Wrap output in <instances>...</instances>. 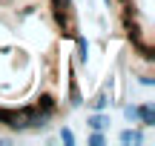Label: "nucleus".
I'll return each instance as SVG.
<instances>
[{"label":"nucleus","mask_w":155,"mask_h":146,"mask_svg":"<svg viewBox=\"0 0 155 146\" xmlns=\"http://www.w3.org/2000/svg\"><path fill=\"white\" fill-rule=\"evenodd\" d=\"M55 106H58V103H55V97H52V95H40L38 103H35V109L43 112V115H49V118H52V112H55Z\"/></svg>","instance_id":"nucleus-1"},{"label":"nucleus","mask_w":155,"mask_h":146,"mask_svg":"<svg viewBox=\"0 0 155 146\" xmlns=\"http://www.w3.org/2000/svg\"><path fill=\"white\" fill-rule=\"evenodd\" d=\"M138 118H141V123H144V126H155V112H152V106H138Z\"/></svg>","instance_id":"nucleus-2"},{"label":"nucleus","mask_w":155,"mask_h":146,"mask_svg":"<svg viewBox=\"0 0 155 146\" xmlns=\"http://www.w3.org/2000/svg\"><path fill=\"white\" fill-rule=\"evenodd\" d=\"M89 126H92L95 132H101V129L109 126V118H106V115H92V118H89Z\"/></svg>","instance_id":"nucleus-3"},{"label":"nucleus","mask_w":155,"mask_h":146,"mask_svg":"<svg viewBox=\"0 0 155 146\" xmlns=\"http://www.w3.org/2000/svg\"><path fill=\"white\" fill-rule=\"evenodd\" d=\"M92 106H95V112H104V109L109 106V95H98V97L92 100Z\"/></svg>","instance_id":"nucleus-4"},{"label":"nucleus","mask_w":155,"mask_h":146,"mask_svg":"<svg viewBox=\"0 0 155 146\" xmlns=\"http://www.w3.org/2000/svg\"><path fill=\"white\" fill-rule=\"evenodd\" d=\"M75 40H78V57H81V60L86 63V55H89V43H86L83 37H75Z\"/></svg>","instance_id":"nucleus-5"},{"label":"nucleus","mask_w":155,"mask_h":146,"mask_svg":"<svg viewBox=\"0 0 155 146\" xmlns=\"http://www.w3.org/2000/svg\"><path fill=\"white\" fill-rule=\"evenodd\" d=\"M121 141H124V143H141V135L127 129V132H121Z\"/></svg>","instance_id":"nucleus-6"},{"label":"nucleus","mask_w":155,"mask_h":146,"mask_svg":"<svg viewBox=\"0 0 155 146\" xmlns=\"http://www.w3.org/2000/svg\"><path fill=\"white\" fill-rule=\"evenodd\" d=\"M61 141L72 146V143H75V135H72V132H69V129H63V132H61Z\"/></svg>","instance_id":"nucleus-7"},{"label":"nucleus","mask_w":155,"mask_h":146,"mask_svg":"<svg viewBox=\"0 0 155 146\" xmlns=\"http://www.w3.org/2000/svg\"><path fill=\"white\" fill-rule=\"evenodd\" d=\"M89 143H92V146H101V143H104V135H101V132H95V135L89 138Z\"/></svg>","instance_id":"nucleus-8"},{"label":"nucleus","mask_w":155,"mask_h":146,"mask_svg":"<svg viewBox=\"0 0 155 146\" xmlns=\"http://www.w3.org/2000/svg\"><path fill=\"white\" fill-rule=\"evenodd\" d=\"M124 115H127V118H138V106H127Z\"/></svg>","instance_id":"nucleus-9"}]
</instances>
